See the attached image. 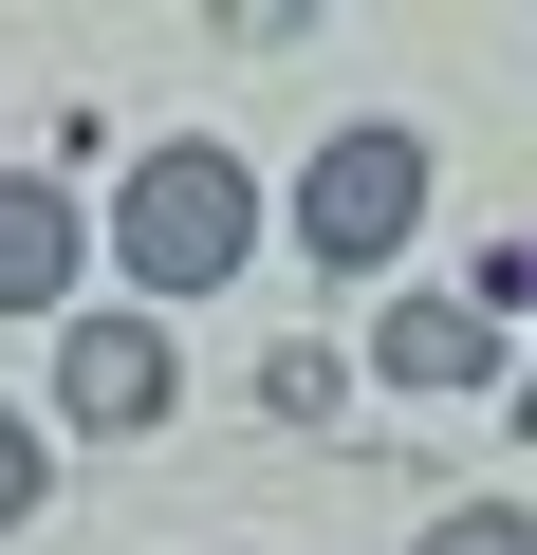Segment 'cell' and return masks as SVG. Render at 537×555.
<instances>
[{
    "instance_id": "cell-8",
    "label": "cell",
    "mask_w": 537,
    "mask_h": 555,
    "mask_svg": "<svg viewBox=\"0 0 537 555\" xmlns=\"http://www.w3.org/2000/svg\"><path fill=\"white\" fill-rule=\"evenodd\" d=\"M519 426H537V371H519Z\"/></svg>"
},
{
    "instance_id": "cell-2",
    "label": "cell",
    "mask_w": 537,
    "mask_h": 555,
    "mask_svg": "<svg viewBox=\"0 0 537 555\" xmlns=\"http://www.w3.org/2000/svg\"><path fill=\"white\" fill-rule=\"evenodd\" d=\"M408 222H426V130H334V149L297 167V241H316V278H371Z\"/></svg>"
},
{
    "instance_id": "cell-4",
    "label": "cell",
    "mask_w": 537,
    "mask_h": 555,
    "mask_svg": "<svg viewBox=\"0 0 537 555\" xmlns=\"http://www.w3.org/2000/svg\"><path fill=\"white\" fill-rule=\"evenodd\" d=\"M371 371H389V389H482V371H500V315H482V297H408V315L371 334Z\"/></svg>"
},
{
    "instance_id": "cell-6",
    "label": "cell",
    "mask_w": 537,
    "mask_h": 555,
    "mask_svg": "<svg viewBox=\"0 0 537 555\" xmlns=\"http://www.w3.org/2000/svg\"><path fill=\"white\" fill-rule=\"evenodd\" d=\"M426 555H537V518H500V500H463V518H426Z\"/></svg>"
},
{
    "instance_id": "cell-5",
    "label": "cell",
    "mask_w": 537,
    "mask_h": 555,
    "mask_svg": "<svg viewBox=\"0 0 537 555\" xmlns=\"http://www.w3.org/2000/svg\"><path fill=\"white\" fill-rule=\"evenodd\" d=\"M38 297H75V204L38 167H0V315H38Z\"/></svg>"
},
{
    "instance_id": "cell-3",
    "label": "cell",
    "mask_w": 537,
    "mask_h": 555,
    "mask_svg": "<svg viewBox=\"0 0 537 555\" xmlns=\"http://www.w3.org/2000/svg\"><path fill=\"white\" fill-rule=\"evenodd\" d=\"M56 408L75 426H167V334L149 315H75L56 334Z\"/></svg>"
},
{
    "instance_id": "cell-1",
    "label": "cell",
    "mask_w": 537,
    "mask_h": 555,
    "mask_svg": "<svg viewBox=\"0 0 537 555\" xmlns=\"http://www.w3.org/2000/svg\"><path fill=\"white\" fill-rule=\"evenodd\" d=\"M112 241H130L149 297H222L241 241H259V185H241L222 149H149V167H130V204H112Z\"/></svg>"
},
{
    "instance_id": "cell-7",
    "label": "cell",
    "mask_w": 537,
    "mask_h": 555,
    "mask_svg": "<svg viewBox=\"0 0 537 555\" xmlns=\"http://www.w3.org/2000/svg\"><path fill=\"white\" fill-rule=\"evenodd\" d=\"M20 518H38V426L0 408V537H20Z\"/></svg>"
}]
</instances>
